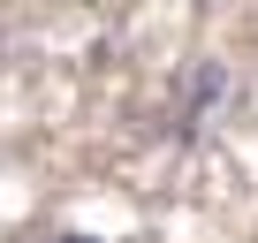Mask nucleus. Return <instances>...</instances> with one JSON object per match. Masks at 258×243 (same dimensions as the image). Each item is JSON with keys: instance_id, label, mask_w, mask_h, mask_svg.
Segmentation results:
<instances>
[{"instance_id": "nucleus-1", "label": "nucleus", "mask_w": 258, "mask_h": 243, "mask_svg": "<svg viewBox=\"0 0 258 243\" xmlns=\"http://www.w3.org/2000/svg\"><path fill=\"white\" fill-rule=\"evenodd\" d=\"M53 243H99V235H53Z\"/></svg>"}]
</instances>
